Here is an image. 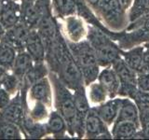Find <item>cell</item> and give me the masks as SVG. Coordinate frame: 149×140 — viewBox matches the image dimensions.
I'll use <instances>...</instances> for the list:
<instances>
[{
	"mask_svg": "<svg viewBox=\"0 0 149 140\" xmlns=\"http://www.w3.org/2000/svg\"><path fill=\"white\" fill-rule=\"evenodd\" d=\"M97 80L104 88L108 95V99L118 96L120 83L118 75L112 66L102 68L99 73Z\"/></svg>",
	"mask_w": 149,
	"mask_h": 140,
	"instance_id": "obj_19",
	"label": "cell"
},
{
	"mask_svg": "<svg viewBox=\"0 0 149 140\" xmlns=\"http://www.w3.org/2000/svg\"><path fill=\"white\" fill-rule=\"evenodd\" d=\"M96 15L100 21L113 32L125 31L129 24L128 9L120 0H101Z\"/></svg>",
	"mask_w": 149,
	"mask_h": 140,
	"instance_id": "obj_5",
	"label": "cell"
},
{
	"mask_svg": "<svg viewBox=\"0 0 149 140\" xmlns=\"http://www.w3.org/2000/svg\"><path fill=\"white\" fill-rule=\"evenodd\" d=\"M87 40L93 48L101 68L112 66L121 58V49L104 31L88 24Z\"/></svg>",
	"mask_w": 149,
	"mask_h": 140,
	"instance_id": "obj_2",
	"label": "cell"
},
{
	"mask_svg": "<svg viewBox=\"0 0 149 140\" xmlns=\"http://www.w3.org/2000/svg\"><path fill=\"white\" fill-rule=\"evenodd\" d=\"M53 88V97L55 109L63 117L67 124V132L71 137L74 134V119H76V105L74 92L60 80L53 72L49 74Z\"/></svg>",
	"mask_w": 149,
	"mask_h": 140,
	"instance_id": "obj_3",
	"label": "cell"
},
{
	"mask_svg": "<svg viewBox=\"0 0 149 140\" xmlns=\"http://www.w3.org/2000/svg\"><path fill=\"white\" fill-rule=\"evenodd\" d=\"M0 6H1V0H0Z\"/></svg>",
	"mask_w": 149,
	"mask_h": 140,
	"instance_id": "obj_44",
	"label": "cell"
},
{
	"mask_svg": "<svg viewBox=\"0 0 149 140\" xmlns=\"http://www.w3.org/2000/svg\"><path fill=\"white\" fill-rule=\"evenodd\" d=\"M18 51L7 42L0 40V65L11 71Z\"/></svg>",
	"mask_w": 149,
	"mask_h": 140,
	"instance_id": "obj_30",
	"label": "cell"
},
{
	"mask_svg": "<svg viewBox=\"0 0 149 140\" xmlns=\"http://www.w3.org/2000/svg\"><path fill=\"white\" fill-rule=\"evenodd\" d=\"M69 49L80 69L85 86L97 80L101 67L97 62L95 51L87 39L80 42H70L67 40Z\"/></svg>",
	"mask_w": 149,
	"mask_h": 140,
	"instance_id": "obj_4",
	"label": "cell"
},
{
	"mask_svg": "<svg viewBox=\"0 0 149 140\" xmlns=\"http://www.w3.org/2000/svg\"><path fill=\"white\" fill-rule=\"evenodd\" d=\"M13 1H17V2H21V0H13Z\"/></svg>",
	"mask_w": 149,
	"mask_h": 140,
	"instance_id": "obj_43",
	"label": "cell"
},
{
	"mask_svg": "<svg viewBox=\"0 0 149 140\" xmlns=\"http://www.w3.org/2000/svg\"><path fill=\"white\" fill-rule=\"evenodd\" d=\"M25 50L31 55L35 63L46 62L45 43L36 29H32L25 43Z\"/></svg>",
	"mask_w": 149,
	"mask_h": 140,
	"instance_id": "obj_18",
	"label": "cell"
},
{
	"mask_svg": "<svg viewBox=\"0 0 149 140\" xmlns=\"http://www.w3.org/2000/svg\"><path fill=\"white\" fill-rule=\"evenodd\" d=\"M51 7L56 17L61 20L73 14H77V5L74 0H51Z\"/></svg>",
	"mask_w": 149,
	"mask_h": 140,
	"instance_id": "obj_28",
	"label": "cell"
},
{
	"mask_svg": "<svg viewBox=\"0 0 149 140\" xmlns=\"http://www.w3.org/2000/svg\"><path fill=\"white\" fill-rule=\"evenodd\" d=\"M34 60L26 50L19 51L16 55L15 62L13 64L11 72L22 80L23 77L25 76V74L34 65Z\"/></svg>",
	"mask_w": 149,
	"mask_h": 140,
	"instance_id": "obj_25",
	"label": "cell"
},
{
	"mask_svg": "<svg viewBox=\"0 0 149 140\" xmlns=\"http://www.w3.org/2000/svg\"><path fill=\"white\" fill-rule=\"evenodd\" d=\"M49 74V68L46 62L35 63L31 69L28 71L25 76L22 79V86H21V96L23 104L26 107V93L33 84L36 82L39 79L45 77H48Z\"/></svg>",
	"mask_w": 149,
	"mask_h": 140,
	"instance_id": "obj_15",
	"label": "cell"
},
{
	"mask_svg": "<svg viewBox=\"0 0 149 140\" xmlns=\"http://www.w3.org/2000/svg\"><path fill=\"white\" fill-rule=\"evenodd\" d=\"M149 13V0H133L128 9L129 23L139 20Z\"/></svg>",
	"mask_w": 149,
	"mask_h": 140,
	"instance_id": "obj_31",
	"label": "cell"
},
{
	"mask_svg": "<svg viewBox=\"0 0 149 140\" xmlns=\"http://www.w3.org/2000/svg\"><path fill=\"white\" fill-rule=\"evenodd\" d=\"M30 31L31 30L24 23L20 22L5 31V34L1 40L11 45L18 52L25 50V43Z\"/></svg>",
	"mask_w": 149,
	"mask_h": 140,
	"instance_id": "obj_14",
	"label": "cell"
},
{
	"mask_svg": "<svg viewBox=\"0 0 149 140\" xmlns=\"http://www.w3.org/2000/svg\"><path fill=\"white\" fill-rule=\"evenodd\" d=\"M76 105V119H74V134L76 138L85 137V120L91 109V104L88 99L86 87L73 92Z\"/></svg>",
	"mask_w": 149,
	"mask_h": 140,
	"instance_id": "obj_7",
	"label": "cell"
},
{
	"mask_svg": "<svg viewBox=\"0 0 149 140\" xmlns=\"http://www.w3.org/2000/svg\"><path fill=\"white\" fill-rule=\"evenodd\" d=\"M140 130L143 135V138L149 139V116L140 120Z\"/></svg>",
	"mask_w": 149,
	"mask_h": 140,
	"instance_id": "obj_36",
	"label": "cell"
},
{
	"mask_svg": "<svg viewBox=\"0 0 149 140\" xmlns=\"http://www.w3.org/2000/svg\"><path fill=\"white\" fill-rule=\"evenodd\" d=\"M22 131L24 134L27 138H41L46 135H49L47 132L46 123H39L33 120L27 113L24 116V119L22 120V124L21 127Z\"/></svg>",
	"mask_w": 149,
	"mask_h": 140,
	"instance_id": "obj_23",
	"label": "cell"
},
{
	"mask_svg": "<svg viewBox=\"0 0 149 140\" xmlns=\"http://www.w3.org/2000/svg\"><path fill=\"white\" fill-rule=\"evenodd\" d=\"M22 18L21 22L29 28L30 30L36 29L45 11L52 7H44L37 2L22 4Z\"/></svg>",
	"mask_w": 149,
	"mask_h": 140,
	"instance_id": "obj_16",
	"label": "cell"
},
{
	"mask_svg": "<svg viewBox=\"0 0 149 140\" xmlns=\"http://www.w3.org/2000/svg\"><path fill=\"white\" fill-rule=\"evenodd\" d=\"M46 128L48 134L54 138H65L68 134L67 124L63 117L56 109H51L46 120Z\"/></svg>",
	"mask_w": 149,
	"mask_h": 140,
	"instance_id": "obj_20",
	"label": "cell"
},
{
	"mask_svg": "<svg viewBox=\"0 0 149 140\" xmlns=\"http://www.w3.org/2000/svg\"><path fill=\"white\" fill-rule=\"evenodd\" d=\"M143 45H137L128 50L121 49V57L129 66L136 73L146 72L143 66Z\"/></svg>",
	"mask_w": 149,
	"mask_h": 140,
	"instance_id": "obj_21",
	"label": "cell"
},
{
	"mask_svg": "<svg viewBox=\"0 0 149 140\" xmlns=\"http://www.w3.org/2000/svg\"><path fill=\"white\" fill-rule=\"evenodd\" d=\"M149 42V23H143L130 31H123L118 40L122 50H128L137 45Z\"/></svg>",
	"mask_w": 149,
	"mask_h": 140,
	"instance_id": "obj_11",
	"label": "cell"
},
{
	"mask_svg": "<svg viewBox=\"0 0 149 140\" xmlns=\"http://www.w3.org/2000/svg\"><path fill=\"white\" fill-rule=\"evenodd\" d=\"M22 86V80L17 76H15L11 71H9L6 78L3 82L2 87L6 90L9 94L14 96L18 92H20Z\"/></svg>",
	"mask_w": 149,
	"mask_h": 140,
	"instance_id": "obj_33",
	"label": "cell"
},
{
	"mask_svg": "<svg viewBox=\"0 0 149 140\" xmlns=\"http://www.w3.org/2000/svg\"><path fill=\"white\" fill-rule=\"evenodd\" d=\"M63 24H61L62 32L70 42H80L87 39L88 24L77 14H73L62 19Z\"/></svg>",
	"mask_w": 149,
	"mask_h": 140,
	"instance_id": "obj_9",
	"label": "cell"
},
{
	"mask_svg": "<svg viewBox=\"0 0 149 140\" xmlns=\"http://www.w3.org/2000/svg\"><path fill=\"white\" fill-rule=\"evenodd\" d=\"M50 110L51 109L41 102H31L26 104V113L33 120L39 123H46Z\"/></svg>",
	"mask_w": 149,
	"mask_h": 140,
	"instance_id": "obj_29",
	"label": "cell"
},
{
	"mask_svg": "<svg viewBox=\"0 0 149 140\" xmlns=\"http://www.w3.org/2000/svg\"><path fill=\"white\" fill-rule=\"evenodd\" d=\"M119 79V97L132 98L137 88V73L130 68L121 57L118 61L112 65Z\"/></svg>",
	"mask_w": 149,
	"mask_h": 140,
	"instance_id": "obj_6",
	"label": "cell"
},
{
	"mask_svg": "<svg viewBox=\"0 0 149 140\" xmlns=\"http://www.w3.org/2000/svg\"><path fill=\"white\" fill-rule=\"evenodd\" d=\"M123 120L132 121V123H134L140 127V117L138 108L133 100L129 97H122L118 115L116 120V121Z\"/></svg>",
	"mask_w": 149,
	"mask_h": 140,
	"instance_id": "obj_22",
	"label": "cell"
},
{
	"mask_svg": "<svg viewBox=\"0 0 149 140\" xmlns=\"http://www.w3.org/2000/svg\"><path fill=\"white\" fill-rule=\"evenodd\" d=\"M86 92L91 106L100 105L108 99L107 92L98 80L86 86Z\"/></svg>",
	"mask_w": 149,
	"mask_h": 140,
	"instance_id": "obj_26",
	"label": "cell"
},
{
	"mask_svg": "<svg viewBox=\"0 0 149 140\" xmlns=\"http://www.w3.org/2000/svg\"><path fill=\"white\" fill-rule=\"evenodd\" d=\"M121 99H122V97L119 96H116L115 98H109V99H107L102 104L92 106V108L97 112V114L101 117V119L109 127H111L114 124L116 118H118Z\"/></svg>",
	"mask_w": 149,
	"mask_h": 140,
	"instance_id": "obj_17",
	"label": "cell"
},
{
	"mask_svg": "<svg viewBox=\"0 0 149 140\" xmlns=\"http://www.w3.org/2000/svg\"><path fill=\"white\" fill-rule=\"evenodd\" d=\"M85 137L94 139H112L110 127L107 125L97 112L91 107L85 120Z\"/></svg>",
	"mask_w": 149,
	"mask_h": 140,
	"instance_id": "obj_10",
	"label": "cell"
},
{
	"mask_svg": "<svg viewBox=\"0 0 149 140\" xmlns=\"http://www.w3.org/2000/svg\"><path fill=\"white\" fill-rule=\"evenodd\" d=\"M8 70H7L5 67H3L2 65H0V87H2L3 85V82L6 78L7 75L8 74Z\"/></svg>",
	"mask_w": 149,
	"mask_h": 140,
	"instance_id": "obj_39",
	"label": "cell"
},
{
	"mask_svg": "<svg viewBox=\"0 0 149 140\" xmlns=\"http://www.w3.org/2000/svg\"><path fill=\"white\" fill-rule=\"evenodd\" d=\"M25 114L26 108L22 99L21 92H18L15 95L12 96L8 106L0 111V116L3 119L15 123L20 127H22Z\"/></svg>",
	"mask_w": 149,
	"mask_h": 140,
	"instance_id": "obj_13",
	"label": "cell"
},
{
	"mask_svg": "<svg viewBox=\"0 0 149 140\" xmlns=\"http://www.w3.org/2000/svg\"><path fill=\"white\" fill-rule=\"evenodd\" d=\"M45 61L49 71L57 75L60 80L71 91L74 92L86 87L81 71L69 49L62 28L52 43L46 46Z\"/></svg>",
	"mask_w": 149,
	"mask_h": 140,
	"instance_id": "obj_1",
	"label": "cell"
},
{
	"mask_svg": "<svg viewBox=\"0 0 149 140\" xmlns=\"http://www.w3.org/2000/svg\"><path fill=\"white\" fill-rule=\"evenodd\" d=\"M132 1H133V0H120V2L123 4V6L127 9H129V8L130 7V5H132Z\"/></svg>",
	"mask_w": 149,
	"mask_h": 140,
	"instance_id": "obj_40",
	"label": "cell"
},
{
	"mask_svg": "<svg viewBox=\"0 0 149 140\" xmlns=\"http://www.w3.org/2000/svg\"><path fill=\"white\" fill-rule=\"evenodd\" d=\"M5 28L3 27V25L0 23V40L2 39V37H3V36H4V34H5Z\"/></svg>",
	"mask_w": 149,
	"mask_h": 140,
	"instance_id": "obj_41",
	"label": "cell"
},
{
	"mask_svg": "<svg viewBox=\"0 0 149 140\" xmlns=\"http://www.w3.org/2000/svg\"><path fill=\"white\" fill-rule=\"evenodd\" d=\"M143 23H149V13L147 14V15L146 16H143L142 18H140L139 20L137 21H135L133 22H130L128 24L127 28L125 29V31H130V30H132L133 29V28L135 27H137L139 25H141V24H143Z\"/></svg>",
	"mask_w": 149,
	"mask_h": 140,
	"instance_id": "obj_37",
	"label": "cell"
},
{
	"mask_svg": "<svg viewBox=\"0 0 149 140\" xmlns=\"http://www.w3.org/2000/svg\"><path fill=\"white\" fill-rule=\"evenodd\" d=\"M31 102H41L49 109H52V106L54 105L53 88L49 76L37 80L28 89L26 104Z\"/></svg>",
	"mask_w": 149,
	"mask_h": 140,
	"instance_id": "obj_8",
	"label": "cell"
},
{
	"mask_svg": "<svg viewBox=\"0 0 149 140\" xmlns=\"http://www.w3.org/2000/svg\"><path fill=\"white\" fill-rule=\"evenodd\" d=\"M25 135L20 126L0 116V139H22Z\"/></svg>",
	"mask_w": 149,
	"mask_h": 140,
	"instance_id": "obj_27",
	"label": "cell"
},
{
	"mask_svg": "<svg viewBox=\"0 0 149 140\" xmlns=\"http://www.w3.org/2000/svg\"><path fill=\"white\" fill-rule=\"evenodd\" d=\"M111 134L114 139H133L135 134L140 129L132 121H115L114 124L111 126Z\"/></svg>",
	"mask_w": 149,
	"mask_h": 140,
	"instance_id": "obj_24",
	"label": "cell"
},
{
	"mask_svg": "<svg viewBox=\"0 0 149 140\" xmlns=\"http://www.w3.org/2000/svg\"><path fill=\"white\" fill-rule=\"evenodd\" d=\"M130 99L133 100L137 106L140 120L149 116V92L137 90Z\"/></svg>",
	"mask_w": 149,
	"mask_h": 140,
	"instance_id": "obj_32",
	"label": "cell"
},
{
	"mask_svg": "<svg viewBox=\"0 0 149 140\" xmlns=\"http://www.w3.org/2000/svg\"><path fill=\"white\" fill-rule=\"evenodd\" d=\"M143 46L146 49L149 50V42H147V43H144V44H143Z\"/></svg>",
	"mask_w": 149,
	"mask_h": 140,
	"instance_id": "obj_42",
	"label": "cell"
},
{
	"mask_svg": "<svg viewBox=\"0 0 149 140\" xmlns=\"http://www.w3.org/2000/svg\"><path fill=\"white\" fill-rule=\"evenodd\" d=\"M137 88L143 92H149V72L137 73Z\"/></svg>",
	"mask_w": 149,
	"mask_h": 140,
	"instance_id": "obj_34",
	"label": "cell"
},
{
	"mask_svg": "<svg viewBox=\"0 0 149 140\" xmlns=\"http://www.w3.org/2000/svg\"><path fill=\"white\" fill-rule=\"evenodd\" d=\"M85 2L88 5V7H90L92 9V10L95 12V14H96L101 0H85Z\"/></svg>",
	"mask_w": 149,
	"mask_h": 140,
	"instance_id": "obj_38",
	"label": "cell"
},
{
	"mask_svg": "<svg viewBox=\"0 0 149 140\" xmlns=\"http://www.w3.org/2000/svg\"><path fill=\"white\" fill-rule=\"evenodd\" d=\"M10 100L11 95L3 87H0V111L8 106Z\"/></svg>",
	"mask_w": 149,
	"mask_h": 140,
	"instance_id": "obj_35",
	"label": "cell"
},
{
	"mask_svg": "<svg viewBox=\"0 0 149 140\" xmlns=\"http://www.w3.org/2000/svg\"><path fill=\"white\" fill-rule=\"evenodd\" d=\"M22 18V5L21 2L13 0H1L0 6V23L5 30L8 29L18 22Z\"/></svg>",
	"mask_w": 149,
	"mask_h": 140,
	"instance_id": "obj_12",
	"label": "cell"
}]
</instances>
